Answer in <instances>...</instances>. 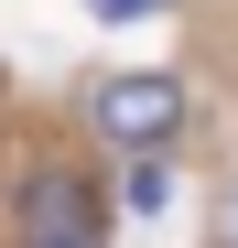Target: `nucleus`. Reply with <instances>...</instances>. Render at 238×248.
<instances>
[{
	"label": "nucleus",
	"instance_id": "f257e3e1",
	"mask_svg": "<svg viewBox=\"0 0 238 248\" xmlns=\"http://www.w3.org/2000/svg\"><path fill=\"white\" fill-rule=\"evenodd\" d=\"M98 130L152 162V151L184 130V87H173V76H108V87H98Z\"/></svg>",
	"mask_w": 238,
	"mask_h": 248
},
{
	"label": "nucleus",
	"instance_id": "f03ea898",
	"mask_svg": "<svg viewBox=\"0 0 238 248\" xmlns=\"http://www.w3.org/2000/svg\"><path fill=\"white\" fill-rule=\"evenodd\" d=\"M22 227H33V248H98V205H87V184L33 173L22 184Z\"/></svg>",
	"mask_w": 238,
	"mask_h": 248
},
{
	"label": "nucleus",
	"instance_id": "7ed1b4c3",
	"mask_svg": "<svg viewBox=\"0 0 238 248\" xmlns=\"http://www.w3.org/2000/svg\"><path fill=\"white\" fill-rule=\"evenodd\" d=\"M163 205H173V173L163 162H130V216H163Z\"/></svg>",
	"mask_w": 238,
	"mask_h": 248
},
{
	"label": "nucleus",
	"instance_id": "20e7f679",
	"mask_svg": "<svg viewBox=\"0 0 238 248\" xmlns=\"http://www.w3.org/2000/svg\"><path fill=\"white\" fill-rule=\"evenodd\" d=\"M98 22H141V11H163V0H87Z\"/></svg>",
	"mask_w": 238,
	"mask_h": 248
},
{
	"label": "nucleus",
	"instance_id": "39448f33",
	"mask_svg": "<svg viewBox=\"0 0 238 248\" xmlns=\"http://www.w3.org/2000/svg\"><path fill=\"white\" fill-rule=\"evenodd\" d=\"M217 237H227V248H238V184H227V227H217Z\"/></svg>",
	"mask_w": 238,
	"mask_h": 248
}]
</instances>
